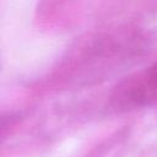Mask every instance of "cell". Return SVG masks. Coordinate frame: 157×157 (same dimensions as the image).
<instances>
[{"label":"cell","instance_id":"cell-1","mask_svg":"<svg viewBox=\"0 0 157 157\" xmlns=\"http://www.w3.org/2000/svg\"><path fill=\"white\" fill-rule=\"evenodd\" d=\"M119 108H141L157 103V61L120 81L112 93Z\"/></svg>","mask_w":157,"mask_h":157}]
</instances>
